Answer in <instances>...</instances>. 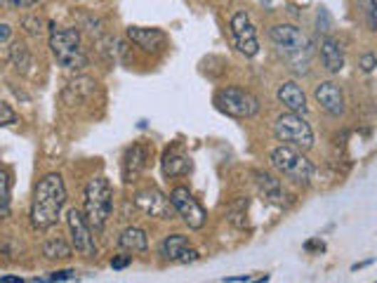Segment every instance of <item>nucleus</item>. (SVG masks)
Returning a JSON list of instances; mask_svg holds the SVG:
<instances>
[{"label":"nucleus","mask_w":377,"mask_h":283,"mask_svg":"<svg viewBox=\"0 0 377 283\" xmlns=\"http://www.w3.org/2000/svg\"><path fill=\"white\" fill-rule=\"evenodd\" d=\"M319 55H321V64L326 71L330 73H340L344 68V50L337 38L333 36H323L319 41Z\"/></svg>","instance_id":"2eb2a0df"},{"label":"nucleus","mask_w":377,"mask_h":283,"mask_svg":"<svg viewBox=\"0 0 377 283\" xmlns=\"http://www.w3.org/2000/svg\"><path fill=\"white\" fill-rule=\"evenodd\" d=\"M146 160H149V147L144 142H135L123 156V180L135 182L144 173Z\"/></svg>","instance_id":"4468645a"},{"label":"nucleus","mask_w":377,"mask_h":283,"mask_svg":"<svg viewBox=\"0 0 377 283\" xmlns=\"http://www.w3.org/2000/svg\"><path fill=\"white\" fill-rule=\"evenodd\" d=\"M66 225L68 232H71V243L73 248L86 257H95L97 255V243H95V234H92V227L88 225L86 215L78 208H71L66 212Z\"/></svg>","instance_id":"1a4fd4ad"},{"label":"nucleus","mask_w":377,"mask_h":283,"mask_svg":"<svg viewBox=\"0 0 377 283\" xmlns=\"http://www.w3.org/2000/svg\"><path fill=\"white\" fill-rule=\"evenodd\" d=\"M73 248L68 246L64 239H50L43 243V255L48 259H68L71 257Z\"/></svg>","instance_id":"412c9836"},{"label":"nucleus","mask_w":377,"mask_h":283,"mask_svg":"<svg viewBox=\"0 0 377 283\" xmlns=\"http://www.w3.org/2000/svg\"><path fill=\"white\" fill-rule=\"evenodd\" d=\"M66 203V187L59 173H50L36 185L33 203H31V222L36 229H50L57 225V220Z\"/></svg>","instance_id":"f257e3e1"},{"label":"nucleus","mask_w":377,"mask_h":283,"mask_svg":"<svg viewBox=\"0 0 377 283\" xmlns=\"http://www.w3.org/2000/svg\"><path fill=\"white\" fill-rule=\"evenodd\" d=\"M135 205L144 212V215H151V217H158V220H170L172 210H175L172 203H170V196L160 194V191L153 189V187L137 191Z\"/></svg>","instance_id":"9b49d317"},{"label":"nucleus","mask_w":377,"mask_h":283,"mask_svg":"<svg viewBox=\"0 0 377 283\" xmlns=\"http://www.w3.org/2000/svg\"><path fill=\"white\" fill-rule=\"evenodd\" d=\"M245 217V203L243 201H238L232 212H229V220H232V225H236L238 229H245L248 227V220H243Z\"/></svg>","instance_id":"b1692460"},{"label":"nucleus","mask_w":377,"mask_h":283,"mask_svg":"<svg viewBox=\"0 0 377 283\" xmlns=\"http://www.w3.org/2000/svg\"><path fill=\"white\" fill-rule=\"evenodd\" d=\"M368 19H371L373 31H377V0H373V7H371V12H368Z\"/></svg>","instance_id":"c756f323"},{"label":"nucleus","mask_w":377,"mask_h":283,"mask_svg":"<svg viewBox=\"0 0 377 283\" xmlns=\"http://www.w3.org/2000/svg\"><path fill=\"white\" fill-rule=\"evenodd\" d=\"M269 160H272V165L276 168V170L283 173L292 182H297V185H309L311 177H314V163L311 160L306 158L302 151L286 147V144L272 149Z\"/></svg>","instance_id":"423d86ee"},{"label":"nucleus","mask_w":377,"mask_h":283,"mask_svg":"<svg viewBox=\"0 0 377 283\" xmlns=\"http://www.w3.org/2000/svg\"><path fill=\"white\" fill-rule=\"evenodd\" d=\"M314 95H316V102L321 104V109L330 113V116H342L344 113V93L337 83L333 81L321 83L314 90Z\"/></svg>","instance_id":"ddd939ff"},{"label":"nucleus","mask_w":377,"mask_h":283,"mask_svg":"<svg viewBox=\"0 0 377 283\" xmlns=\"http://www.w3.org/2000/svg\"><path fill=\"white\" fill-rule=\"evenodd\" d=\"M0 283H24V281H21L19 277H5Z\"/></svg>","instance_id":"473e14b6"},{"label":"nucleus","mask_w":377,"mask_h":283,"mask_svg":"<svg viewBox=\"0 0 377 283\" xmlns=\"http://www.w3.org/2000/svg\"><path fill=\"white\" fill-rule=\"evenodd\" d=\"M73 269H61V272H52L50 279H43V281H36V283H52V281H68L73 279Z\"/></svg>","instance_id":"a878e982"},{"label":"nucleus","mask_w":377,"mask_h":283,"mask_svg":"<svg viewBox=\"0 0 377 283\" xmlns=\"http://www.w3.org/2000/svg\"><path fill=\"white\" fill-rule=\"evenodd\" d=\"M5 3L12 7H31V5H36L38 0H5Z\"/></svg>","instance_id":"7c9ffc66"},{"label":"nucleus","mask_w":377,"mask_h":283,"mask_svg":"<svg viewBox=\"0 0 377 283\" xmlns=\"http://www.w3.org/2000/svg\"><path fill=\"white\" fill-rule=\"evenodd\" d=\"M10 191H12V177L5 168H0V220L10 215Z\"/></svg>","instance_id":"4be33fe9"},{"label":"nucleus","mask_w":377,"mask_h":283,"mask_svg":"<svg viewBox=\"0 0 377 283\" xmlns=\"http://www.w3.org/2000/svg\"><path fill=\"white\" fill-rule=\"evenodd\" d=\"M255 182H257V189L262 191V196H264L267 201H272L274 205L286 203V189H283V185L274 177V175L257 170L255 173Z\"/></svg>","instance_id":"6ab92c4d"},{"label":"nucleus","mask_w":377,"mask_h":283,"mask_svg":"<svg viewBox=\"0 0 377 283\" xmlns=\"http://www.w3.org/2000/svg\"><path fill=\"white\" fill-rule=\"evenodd\" d=\"M304 250L309 252V255H314V252L321 255V252H326V243H323L321 239H309L304 243Z\"/></svg>","instance_id":"bb28decb"},{"label":"nucleus","mask_w":377,"mask_h":283,"mask_svg":"<svg viewBox=\"0 0 377 283\" xmlns=\"http://www.w3.org/2000/svg\"><path fill=\"white\" fill-rule=\"evenodd\" d=\"M130 262H133V255H116L111 259V267L113 269H125Z\"/></svg>","instance_id":"c85d7f7f"},{"label":"nucleus","mask_w":377,"mask_h":283,"mask_svg":"<svg viewBox=\"0 0 377 283\" xmlns=\"http://www.w3.org/2000/svg\"><path fill=\"white\" fill-rule=\"evenodd\" d=\"M113 208V191L106 177H95L86 187V201H83V215L95 232H102L106 220L111 217Z\"/></svg>","instance_id":"7ed1b4c3"},{"label":"nucleus","mask_w":377,"mask_h":283,"mask_svg":"<svg viewBox=\"0 0 377 283\" xmlns=\"http://www.w3.org/2000/svg\"><path fill=\"white\" fill-rule=\"evenodd\" d=\"M272 36L274 45L279 48V52L290 62V68L297 73H306V64H309V55H311V43L309 38L302 34V29L292 26V24H276L272 26Z\"/></svg>","instance_id":"f03ea898"},{"label":"nucleus","mask_w":377,"mask_h":283,"mask_svg":"<svg viewBox=\"0 0 377 283\" xmlns=\"http://www.w3.org/2000/svg\"><path fill=\"white\" fill-rule=\"evenodd\" d=\"M170 203H172V208L180 212V217L187 222L189 229H203L205 227L207 212L187 187H175L170 191Z\"/></svg>","instance_id":"6e6552de"},{"label":"nucleus","mask_w":377,"mask_h":283,"mask_svg":"<svg viewBox=\"0 0 377 283\" xmlns=\"http://www.w3.org/2000/svg\"><path fill=\"white\" fill-rule=\"evenodd\" d=\"M276 95H279L281 104L286 106L290 113H299V116H304V113L309 111V106H306V95H304V90L299 88L295 81L283 83Z\"/></svg>","instance_id":"dca6fc26"},{"label":"nucleus","mask_w":377,"mask_h":283,"mask_svg":"<svg viewBox=\"0 0 377 283\" xmlns=\"http://www.w3.org/2000/svg\"><path fill=\"white\" fill-rule=\"evenodd\" d=\"M50 50L59 66L78 71L88 66V55L81 48V31L78 29H55L50 36Z\"/></svg>","instance_id":"20e7f679"},{"label":"nucleus","mask_w":377,"mask_h":283,"mask_svg":"<svg viewBox=\"0 0 377 283\" xmlns=\"http://www.w3.org/2000/svg\"><path fill=\"white\" fill-rule=\"evenodd\" d=\"M19 120V116L14 113V109L10 104H5V102H0V128L3 125H14Z\"/></svg>","instance_id":"393cba45"},{"label":"nucleus","mask_w":377,"mask_h":283,"mask_svg":"<svg viewBox=\"0 0 377 283\" xmlns=\"http://www.w3.org/2000/svg\"><path fill=\"white\" fill-rule=\"evenodd\" d=\"M118 248L125 250V252H144L149 248V239H146V232L140 227H128L123 229L120 236H118Z\"/></svg>","instance_id":"aec40b11"},{"label":"nucleus","mask_w":377,"mask_h":283,"mask_svg":"<svg viewBox=\"0 0 377 283\" xmlns=\"http://www.w3.org/2000/svg\"><path fill=\"white\" fill-rule=\"evenodd\" d=\"M128 38L146 52L163 48V43H165V34L160 31V29H146V26H130Z\"/></svg>","instance_id":"a211bd4d"},{"label":"nucleus","mask_w":377,"mask_h":283,"mask_svg":"<svg viewBox=\"0 0 377 283\" xmlns=\"http://www.w3.org/2000/svg\"><path fill=\"white\" fill-rule=\"evenodd\" d=\"M10 36H12V29L7 26V24H0V43H5Z\"/></svg>","instance_id":"2f4dec72"},{"label":"nucleus","mask_w":377,"mask_h":283,"mask_svg":"<svg viewBox=\"0 0 377 283\" xmlns=\"http://www.w3.org/2000/svg\"><path fill=\"white\" fill-rule=\"evenodd\" d=\"M215 104L222 113L234 118H250L259 111V102L255 95L241 88H224L215 95Z\"/></svg>","instance_id":"0eeeda50"},{"label":"nucleus","mask_w":377,"mask_h":283,"mask_svg":"<svg viewBox=\"0 0 377 283\" xmlns=\"http://www.w3.org/2000/svg\"><path fill=\"white\" fill-rule=\"evenodd\" d=\"M269 281V277H262V279H257V281H250V283H267Z\"/></svg>","instance_id":"72a5a7b5"},{"label":"nucleus","mask_w":377,"mask_h":283,"mask_svg":"<svg viewBox=\"0 0 377 283\" xmlns=\"http://www.w3.org/2000/svg\"><path fill=\"white\" fill-rule=\"evenodd\" d=\"M10 55H12V62H14V66L21 68V71H26V68L31 66V55H29L26 45L14 43V45H12V50H10Z\"/></svg>","instance_id":"5701e85b"},{"label":"nucleus","mask_w":377,"mask_h":283,"mask_svg":"<svg viewBox=\"0 0 377 283\" xmlns=\"http://www.w3.org/2000/svg\"><path fill=\"white\" fill-rule=\"evenodd\" d=\"M276 140L297 151H309L314 147V130L299 113H281L274 123Z\"/></svg>","instance_id":"39448f33"},{"label":"nucleus","mask_w":377,"mask_h":283,"mask_svg":"<svg viewBox=\"0 0 377 283\" xmlns=\"http://www.w3.org/2000/svg\"><path fill=\"white\" fill-rule=\"evenodd\" d=\"M232 34L236 41V48L241 55L245 57H255L259 52V41H257V31L252 26L250 17L245 12H236L232 17Z\"/></svg>","instance_id":"9d476101"},{"label":"nucleus","mask_w":377,"mask_h":283,"mask_svg":"<svg viewBox=\"0 0 377 283\" xmlns=\"http://www.w3.org/2000/svg\"><path fill=\"white\" fill-rule=\"evenodd\" d=\"M160 168H163L165 177H182L191 170V158L184 154V151L177 147H170L163 154V160H160Z\"/></svg>","instance_id":"f3484780"},{"label":"nucleus","mask_w":377,"mask_h":283,"mask_svg":"<svg viewBox=\"0 0 377 283\" xmlns=\"http://www.w3.org/2000/svg\"><path fill=\"white\" fill-rule=\"evenodd\" d=\"M160 255H163V259H167V262H177V264H189L201 257L196 248H191L189 236H182V234L165 236L163 243H160Z\"/></svg>","instance_id":"f8f14e48"},{"label":"nucleus","mask_w":377,"mask_h":283,"mask_svg":"<svg viewBox=\"0 0 377 283\" xmlns=\"http://www.w3.org/2000/svg\"><path fill=\"white\" fill-rule=\"evenodd\" d=\"M375 66H377V57L373 55V52H366V55L361 57V68H363L366 73H371V71H375Z\"/></svg>","instance_id":"cd10ccee"}]
</instances>
